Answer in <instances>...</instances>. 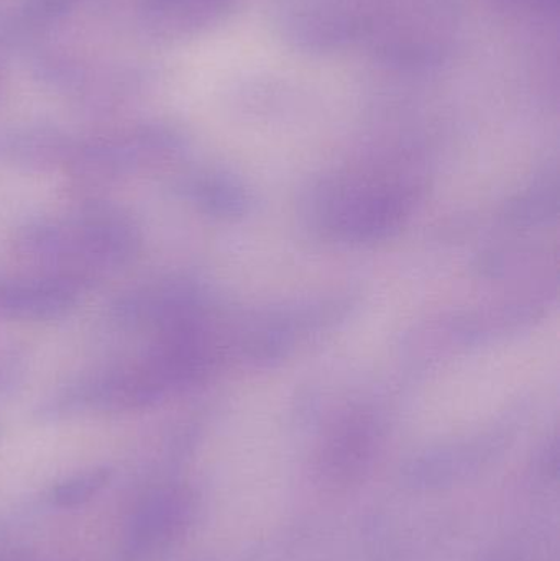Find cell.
<instances>
[{"mask_svg":"<svg viewBox=\"0 0 560 561\" xmlns=\"http://www.w3.org/2000/svg\"><path fill=\"white\" fill-rule=\"evenodd\" d=\"M140 243V230L130 217L115 207L89 206L68 219L30 224L20 232L16 250L49 266L48 275L84 284L130 262Z\"/></svg>","mask_w":560,"mask_h":561,"instance_id":"6da1fadb","label":"cell"},{"mask_svg":"<svg viewBox=\"0 0 560 561\" xmlns=\"http://www.w3.org/2000/svg\"><path fill=\"white\" fill-rule=\"evenodd\" d=\"M168 135L148 127L75 145L66 168L84 180L111 181L153 167L168 151Z\"/></svg>","mask_w":560,"mask_h":561,"instance_id":"7a4b0ae2","label":"cell"},{"mask_svg":"<svg viewBox=\"0 0 560 561\" xmlns=\"http://www.w3.org/2000/svg\"><path fill=\"white\" fill-rule=\"evenodd\" d=\"M193 516V500L183 490H163L151 494L135 513L125 540V556L144 561L168 549L183 536Z\"/></svg>","mask_w":560,"mask_h":561,"instance_id":"3957f363","label":"cell"},{"mask_svg":"<svg viewBox=\"0 0 560 561\" xmlns=\"http://www.w3.org/2000/svg\"><path fill=\"white\" fill-rule=\"evenodd\" d=\"M81 286L76 280L56 275L9 280L3 317L16 320L61 319L78 304Z\"/></svg>","mask_w":560,"mask_h":561,"instance_id":"277c9868","label":"cell"},{"mask_svg":"<svg viewBox=\"0 0 560 561\" xmlns=\"http://www.w3.org/2000/svg\"><path fill=\"white\" fill-rule=\"evenodd\" d=\"M112 477H114V471L107 467L79 471V473L66 478L53 490V504L59 510H75V507L84 506L111 484Z\"/></svg>","mask_w":560,"mask_h":561,"instance_id":"5b68a950","label":"cell"},{"mask_svg":"<svg viewBox=\"0 0 560 561\" xmlns=\"http://www.w3.org/2000/svg\"><path fill=\"white\" fill-rule=\"evenodd\" d=\"M81 0H25L23 12L33 22H52L78 5Z\"/></svg>","mask_w":560,"mask_h":561,"instance_id":"8992f818","label":"cell"},{"mask_svg":"<svg viewBox=\"0 0 560 561\" xmlns=\"http://www.w3.org/2000/svg\"><path fill=\"white\" fill-rule=\"evenodd\" d=\"M7 280H0V317L5 316Z\"/></svg>","mask_w":560,"mask_h":561,"instance_id":"52a82bcc","label":"cell"},{"mask_svg":"<svg viewBox=\"0 0 560 561\" xmlns=\"http://www.w3.org/2000/svg\"><path fill=\"white\" fill-rule=\"evenodd\" d=\"M0 91H2V75H0Z\"/></svg>","mask_w":560,"mask_h":561,"instance_id":"ba28073f","label":"cell"}]
</instances>
